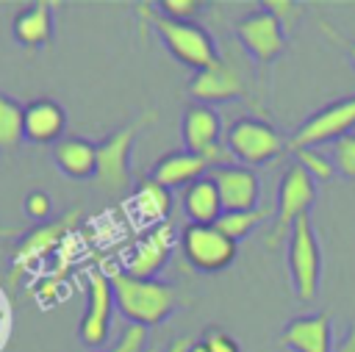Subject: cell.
<instances>
[{
    "label": "cell",
    "instance_id": "18",
    "mask_svg": "<svg viewBox=\"0 0 355 352\" xmlns=\"http://www.w3.org/2000/svg\"><path fill=\"white\" fill-rule=\"evenodd\" d=\"M64 127H67V114L50 97H39V100L28 103L25 111H22V133L33 144H53V141H58Z\"/></svg>",
    "mask_w": 355,
    "mask_h": 352
},
{
    "label": "cell",
    "instance_id": "30",
    "mask_svg": "<svg viewBox=\"0 0 355 352\" xmlns=\"http://www.w3.org/2000/svg\"><path fill=\"white\" fill-rule=\"evenodd\" d=\"M202 344H205L208 352H241L239 341L230 333H225L222 327H208L202 333Z\"/></svg>",
    "mask_w": 355,
    "mask_h": 352
},
{
    "label": "cell",
    "instance_id": "5",
    "mask_svg": "<svg viewBox=\"0 0 355 352\" xmlns=\"http://www.w3.org/2000/svg\"><path fill=\"white\" fill-rule=\"evenodd\" d=\"M155 119V111H147L141 116H136L133 122L111 130L100 144H97V169H94V180L111 191V194H122L130 188V150L133 141L139 136V130Z\"/></svg>",
    "mask_w": 355,
    "mask_h": 352
},
{
    "label": "cell",
    "instance_id": "28",
    "mask_svg": "<svg viewBox=\"0 0 355 352\" xmlns=\"http://www.w3.org/2000/svg\"><path fill=\"white\" fill-rule=\"evenodd\" d=\"M155 8H158V14H164V17H169V19L191 22V19L205 8V3H202V0H158Z\"/></svg>",
    "mask_w": 355,
    "mask_h": 352
},
{
    "label": "cell",
    "instance_id": "14",
    "mask_svg": "<svg viewBox=\"0 0 355 352\" xmlns=\"http://www.w3.org/2000/svg\"><path fill=\"white\" fill-rule=\"evenodd\" d=\"M211 180L216 183L219 200H222V213L227 211H255L261 200V180L255 169L230 164L219 166L211 172Z\"/></svg>",
    "mask_w": 355,
    "mask_h": 352
},
{
    "label": "cell",
    "instance_id": "27",
    "mask_svg": "<svg viewBox=\"0 0 355 352\" xmlns=\"http://www.w3.org/2000/svg\"><path fill=\"white\" fill-rule=\"evenodd\" d=\"M147 346H150V333H147V327L128 324V327L119 333V338H116L111 346L100 349V352H144Z\"/></svg>",
    "mask_w": 355,
    "mask_h": 352
},
{
    "label": "cell",
    "instance_id": "16",
    "mask_svg": "<svg viewBox=\"0 0 355 352\" xmlns=\"http://www.w3.org/2000/svg\"><path fill=\"white\" fill-rule=\"evenodd\" d=\"M280 344L291 352H333V322L327 310L294 316L280 330Z\"/></svg>",
    "mask_w": 355,
    "mask_h": 352
},
{
    "label": "cell",
    "instance_id": "1",
    "mask_svg": "<svg viewBox=\"0 0 355 352\" xmlns=\"http://www.w3.org/2000/svg\"><path fill=\"white\" fill-rule=\"evenodd\" d=\"M103 272L111 283L114 302L128 324L158 327L178 308V288L158 277H133L116 263H103Z\"/></svg>",
    "mask_w": 355,
    "mask_h": 352
},
{
    "label": "cell",
    "instance_id": "33",
    "mask_svg": "<svg viewBox=\"0 0 355 352\" xmlns=\"http://www.w3.org/2000/svg\"><path fill=\"white\" fill-rule=\"evenodd\" d=\"M191 341H194L191 335H183V338H175V341H172V344H169V346H166L164 352H189V346H191ZM144 352H161V346H155V344H150V346H147Z\"/></svg>",
    "mask_w": 355,
    "mask_h": 352
},
{
    "label": "cell",
    "instance_id": "29",
    "mask_svg": "<svg viewBox=\"0 0 355 352\" xmlns=\"http://www.w3.org/2000/svg\"><path fill=\"white\" fill-rule=\"evenodd\" d=\"M261 8H266L269 14H275L280 19V25L286 28V33H291L294 25H297V19L302 17V6L294 3V0H263Z\"/></svg>",
    "mask_w": 355,
    "mask_h": 352
},
{
    "label": "cell",
    "instance_id": "9",
    "mask_svg": "<svg viewBox=\"0 0 355 352\" xmlns=\"http://www.w3.org/2000/svg\"><path fill=\"white\" fill-rule=\"evenodd\" d=\"M78 222H80V208H69L64 216H58L53 222H42L31 233H25V238L19 241V247L14 252V261H11V283H17L22 274H28L53 249H58L72 236Z\"/></svg>",
    "mask_w": 355,
    "mask_h": 352
},
{
    "label": "cell",
    "instance_id": "12",
    "mask_svg": "<svg viewBox=\"0 0 355 352\" xmlns=\"http://www.w3.org/2000/svg\"><path fill=\"white\" fill-rule=\"evenodd\" d=\"M233 33H236L241 50H247V55H252L258 64H272L275 58L283 55V50L288 44V33L280 25V19L261 6H258V11L241 17L233 25Z\"/></svg>",
    "mask_w": 355,
    "mask_h": 352
},
{
    "label": "cell",
    "instance_id": "21",
    "mask_svg": "<svg viewBox=\"0 0 355 352\" xmlns=\"http://www.w3.org/2000/svg\"><path fill=\"white\" fill-rule=\"evenodd\" d=\"M53 3L50 0H36L31 6H25L17 17H14V36L19 44L36 50L44 47L53 39Z\"/></svg>",
    "mask_w": 355,
    "mask_h": 352
},
{
    "label": "cell",
    "instance_id": "2",
    "mask_svg": "<svg viewBox=\"0 0 355 352\" xmlns=\"http://www.w3.org/2000/svg\"><path fill=\"white\" fill-rule=\"evenodd\" d=\"M136 14L141 19V25L153 28L158 33V39L164 42V47L169 50V55L186 67H191L194 72H202L208 67H214L222 55L219 47L214 42V36L197 25V22H178L169 19L164 14H158L155 3H141L136 6Z\"/></svg>",
    "mask_w": 355,
    "mask_h": 352
},
{
    "label": "cell",
    "instance_id": "11",
    "mask_svg": "<svg viewBox=\"0 0 355 352\" xmlns=\"http://www.w3.org/2000/svg\"><path fill=\"white\" fill-rule=\"evenodd\" d=\"M349 133H355V94L327 103L311 116H305V122L288 139V150L319 147L324 141H338Z\"/></svg>",
    "mask_w": 355,
    "mask_h": 352
},
{
    "label": "cell",
    "instance_id": "19",
    "mask_svg": "<svg viewBox=\"0 0 355 352\" xmlns=\"http://www.w3.org/2000/svg\"><path fill=\"white\" fill-rule=\"evenodd\" d=\"M53 158L64 175L75 180H86L94 177L97 169V144L80 136H61L53 147Z\"/></svg>",
    "mask_w": 355,
    "mask_h": 352
},
{
    "label": "cell",
    "instance_id": "7",
    "mask_svg": "<svg viewBox=\"0 0 355 352\" xmlns=\"http://www.w3.org/2000/svg\"><path fill=\"white\" fill-rule=\"evenodd\" d=\"M180 136H183V150L200 155L208 161V166H230L233 158L222 141V119L211 105L191 103L183 111L180 122Z\"/></svg>",
    "mask_w": 355,
    "mask_h": 352
},
{
    "label": "cell",
    "instance_id": "23",
    "mask_svg": "<svg viewBox=\"0 0 355 352\" xmlns=\"http://www.w3.org/2000/svg\"><path fill=\"white\" fill-rule=\"evenodd\" d=\"M22 111H25V105H19L14 97L0 91V150H14L25 139Z\"/></svg>",
    "mask_w": 355,
    "mask_h": 352
},
{
    "label": "cell",
    "instance_id": "32",
    "mask_svg": "<svg viewBox=\"0 0 355 352\" xmlns=\"http://www.w3.org/2000/svg\"><path fill=\"white\" fill-rule=\"evenodd\" d=\"M25 211L33 219H47V213H50V197L44 191H31L25 197Z\"/></svg>",
    "mask_w": 355,
    "mask_h": 352
},
{
    "label": "cell",
    "instance_id": "25",
    "mask_svg": "<svg viewBox=\"0 0 355 352\" xmlns=\"http://www.w3.org/2000/svg\"><path fill=\"white\" fill-rule=\"evenodd\" d=\"M291 152H294V164H300L313 180H330L336 175L333 158L319 152V147H300V150H291Z\"/></svg>",
    "mask_w": 355,
    "mask_h": 352
},
{
    "label": "cell",
    "instance_id": "22",
    "mask_svg": "<svg viewBox=\"0 0 355 352\" xmlns=\"http://www.w3.org/2000/svg\"><path fill=\"white\" fill-rule=\"evenodd\" d=\"M130 208L136 211V216L141 219V222H147V225H164L166 222V216H169V211H172V194H169V188H164V186H158L155 180H141V186L133 191V197H130Z\"/></svg>",
    "mask_w": 355,
    "mask_h": 352
},
{
    "label": "cell",
    "instance_id": "17",
    "mask_svg": "<svg viewBox=\"0 0 355 352\" xmlns=\"http://www.w3.org/2000/svg\"><path fill=\"white\" fill-rule=\"evenodd\" d=\"M208 169L211 166L205 158H200L189 150H172L150 166V180H155L164 188H186L189 183L205 177Z\"/></svg>",
    "mask_w": 355,
    "mask_h": 352
},
{
    "label": "cell",
    "instance_id": "6",
    "mask_svg": "<svg viewBox=\"0 0 355 352\" xmlns=\"http://www.w3.org/2000/svg\"><path fill=\"white\" fill-rule=\"evenodd\" d=\"M316 202V180L300 166L291 164L277 183V205H275V225L266 236V247H280L283 238H288L294 222L300 216H305L311 211V205Z\"/></svg>",
    "mask_w": 355,
    "mask_h": 352
},
{
    "label": "cell",
    "instance_id": "8",
    "mask_svg": "<svg viewBox=\"0 0 355 352\" xmlns=\"http://www.w3.org/2000/svg\"><path fill=\"white\" fill-rule=\"evenodd\" d=\"M114 308H116L114 291H111V283H108L103 266H92L86 272V310H83V319L78 327L83 346H89L94 352L108 346Z\"/></svg>",
    "mask_w": 355,
    "mask_h": 352
},
{
    "label": "cell",
    "instance_id": "10",
    "mask_svg": "<svg viewBox=\"0 0 355 352\" xmlns=\"http://www.w3.org/2000/svg\"><path fill=\"white\" fill-rule=\"evenodd\" d=\"M183 258L205 274H216L227 269L236 258V241H230L216 225H186L178 236Z\"/></svg>",
    "mask_w": 355,
    "mask_h": 352
},
{
    "label": "cell",
    "instance_id": "31",
    "mask_svg": "<svg viewBox=\"0 0 355 352\" xmlns=\"http://www.w3.org/2000/svg\"><path fill=\"white\" fill-rule=\"evenodd\" d=\"M319 25H322V30L327 33V39H330L333 44H338V47L344 50L347 61H349V64L355 67V42H352V39H347V36H344L341 30H336V28H333V25H330L327 19H319Z\"/></svg>",
    "mask_w": 355,
    "mask_h": 352
},
{
    "label": "cell",
    "instance_id": "34",
    "mask_svg": "<svg viewBox=\"0 0 355 352\" xmlns=\"http://www.w3.org/2000/svg\"><path fill=\"white\" fill-rule=\"evenodd\" d=\"M336 352H355V319L349 322L347 333L341 335V341L336 344Z\"/></svg>",
    "mask_w": 355,
    "mask_h": 352
},
{
    "label": "cell",
    "instance_id": "4",
    "mask_svg": "<svg viewBox=\"0 0 355 352\" xmlns=\"http://www.w3.org/2000/svg\"><path fill=\"white\" fill-rule=\"evenodd\" d=\"M286 266H288V277L297 299L311 302L322 285V247H319L311 213L300 216L288 233Z\"/></svg>",
    "mask_w": 355,
    "mask_h": 352
},
{
    "label": "cell",
    "instance_id": "26",
    "mask_svg": "<svg viewBox=\"0 0 355 352\" xmlns=\"http://www.w3.org/2000/svg\"><path fill=\"white\" fill-rule=\"evenodd\" d=\"M330 158H333V166L341 177L347 180H355V133L333 141L330 147Z\"/></svg>",
    "mask_w": 355,
    "mask_h": 352
},
{
    "label": "cell",
    "instance_id": "15",
    "mask_svg": "<svg viewBox=\"0 0 355 352\" xmlns=\"http://www.w3.org/2000/svg\"><path fill=\"white\" fill-rule=\"evenodd\" d=\"M172 247H175V233L172 227L164 222V225H155L153 230H147L128 252V261H125V272L133 274V277H155L169 255H172Z\"/></svg>",
    "mask_w": 355,
    "mask_h": 352
},
{
    "label": "cell",
    "instance_id": "13",
    "mask_svg": "<svg viewBox=\"0 0 355 352\" xmlns=\"http://www.w3.org/2000/svg\"><path fill=\"white\" fill-rule=\"evenodd\" d=\"M189 94L194 97V103L211 105V103L244 100L247 97V86H244L241 69L233 61L219 58L214 67H208L202 72H194V78L189 80Z\"/></svg>",
    "mask_w": 355,
    "mask_h": 352
},
{
    "label": "cell",
    "instance_id": "3",
    "mask_svg": "<svg viewBox=\"0 0 355 352\" xmlns=\"http://www.w3.org/2000/svg\"><path fill=\"white\" fill-rule=\"evenodd\" d=\"M225 147L233 161L252 169L283 155L288 150V139L280 136V130L266 119L239 116L225 130Z\"/></svg>",
    "mask_w": 355,
    "mask_h": 352
},
{
    "label": "cell",
    "instance_id": "24",
    "mask_svg": "<svg viewBox=\"0 0 355 352\" xmlns=\"http://www.w3.org/2000/svg\"><path fill=\"white\" fill-rule=\"evenodd\" d=\"M266 216H269V213L261 211V208H255V211H227V213H222V216L216 219V227H219L230 241L239 244V241L247 238Z\"/></svg>",
    "mask_w": 355,
    "mask_h": 352
},
{
    "label": "cell",
    "instance_id": "20",
    "mask_svg": "<svg viewBox=\"0 0 355 352\" xmlns=\"http://www.w3.org/2000/svg\"><path fill=\"white\" fill-rule=\"evenodd\" d=\"M180 205L191 225H216V219L222 216V200L211 175L189 183L180 191Z\"/></svg>",
    "mask_w": 355,
    "mask_h": 352
},
{
    "label": "cell",
    "instance_id": "35",
    "mask_svg": "<svg viewBox=\"0 0 355 352\" xmlns=\"http://www.w3.org/2000/svg\"><path fill=\"white\" fill-rule=\"evenodd\" d=\"M189 352H208V349H205L202 338H194V341H191V346H189Z\"/></svg>",
    "mask_w": 355,
    "mask_h": 352
}]
</instances>
